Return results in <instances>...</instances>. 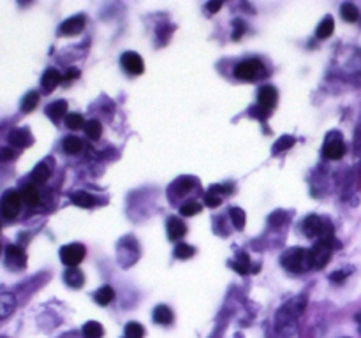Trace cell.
Masks as SVG:
<instances>
[{"label": "cell", "mask_w": 361, "mask_h": 338, "mask_svg": "<svg viewBox=\"0 0 361 338\" xmlns=\"http://www.w3.org/2000/svg\"><path fill=\"white\" fill-rule=\"evenodd\" d=\"M307 306L305 296H296V298L289 299L286 305L280 306V310L275 316V329L279 335L289 338L296 331V321L303 314Z\"/></svg>", "instance_id": "1"}, {"label": "cell", "mask_w": 361, "mask_h": 338, "mask_svg": "<svg viewBox=\"0 0 361 338\" xmlns=\"http://www.w3.org/2000/svg\"><path fill=\"white\" fill-rule=\"evenodd\" d=\"M282 264L286 270L294 271V273H303V271L314 268V256H312V248H289L286 254L282 256Z\"/></svg>", "instance_id": "2"}, {"label": "cell", "mask_w": 361, "mask_h": 338, "mask_svg": "<svg viewBox=\"0 0 361 338\" xmlns=\"http://www.w3.org/2000/svg\"><path fill=\"white\" fill-rule=\"evenodd\" d=\"M21 194H18L16 190L4 192L2 199H0V213H2V217L9 218V220L16 218L21 210Z\"/></svg>", "instance_id": "3"}, {"label": "cell", "mask_w": 361, "mask_h": 338, "mask_svg": "<svg viewBox=\"0 0 361 338\" xmlns=\"http://www.w3.org/2000/svg\"><path fill=\"white\" fill-rule=\"evenodd\" d=\"M264 71V65L259 62V60L252 59V60H243L234 67V76L238 79H243V81H254V79L259 78Z\"/></svg>", "instance_id": "4"}, {"label": "cell", "mask_w": 361, "mask_h": 338, "mask_svg": "<svg viewBox=\"0 0 361 338\" xmlns=\"http://www.w3.org/2000/svg\"><path fill=\"white\" fill-rule=\"evenodd\" d=\"M87 256V248L81 243H69L60 248V259L67 268H76Z\"/></svg>", "instance_id": "5"}, {"label": "cell", "mask_w": 361, "mask_h": 338, "mask_svg": "<svg viewBox=\"0 0 361 338\" xmlns=\"http://www.w3.org/2000/svg\"><path fill=\"white\" fill-rule=\"evenodd\" d=\"M322 153H324V157L329 160H339L344 157L345 145L340 132H329L328 136H326V143H324V148H322Z\"/></svg>", "instance_id": "6"}, {"label": "cell", "mask_w": 361, "mask_h": 338, "mask_svg": "<svg viewBox=\"0 0 361 338\" xmlns=\"http://www.w3.org/2000/svg\"><path fill=\"white\" fill-rule=\"evenodd\" d=\"M276 101H279V92H276L275 87L264 84V87L259 88V92H257V106H261L266 111H271L276 106Z\"/></svg>", "instance_id": "7"}, {"label": "cell", "mask_w": 361, "mask_h": 338, "mask_svg": "<svg viewBox=\"0 0 361 338\" xmlns=\"http://www.w3.org/2000/svg\"><path fill=\"white\" fill-rule=\"evenodd\" d=\"M120 62L124 65L125 71L132 76H140L145 72V62L136 51H125L124 55H122Z\"/></svg>", "instance_id": "8"}, {"label": "cell", "mask_w": 361, "mask_h": 338, "mask_svg": "<svg viewBox=\"0 0 361 338\" xmlns=\"http://www.w3.org/2000/svg\"><path fill=\"white\" fill-rule=\"evenodd\" d=\"M6 263L9 264L13 270H23L26 264V256L23 252L21 247H16V245H9L6 248Z\"/></svg>", "instance_id": "9"}, {"label": "cell", "mask_w": 361, "mask_h": 338, "mask_svg": "<svg viewBox=\"0 0 361 338\" xmlns=\"http://www.w3.org/2000/svg\"><path fill=\"white\" fill-rule=\"evenodd\" d=\"M333 247L328 243H322V241H317L316 247L312 248V256H314V268L316 270H321L328 264L329 257H331Z\"/></svg>", "instance_id": "10"}, {"label": "cell", "mask_w": 361, "mask_h": 338, "mask_svg": "<svg viewBox=\"0 0 361 338\" xmlns=\"http://www.w3.org/2000/svg\"><path fill=\"white\" fill-rule=\"evenodd\" d=\"M83 29H85V18L81 14H78V16H72L69 20H65L60 25L59 34L60 36H78Z\"/></svg>", "instance_id": "11"}, {"label": "cell", "mask_w": 361, "mask_h": 338, "mask_svg": "<svg viewBox=\"0 0 361 338\" xmlns=\"http://www.w3.org/2000/svg\"><path fill=\"white\" fill-rule=\"evenodd\" d=\"M7 139H9V143L13 145V147H18V148H26L34 143V137L29 129H14L13 132L9 134Z\"/></svg>", "instance_id": "12"}, {"label": "cell", "mask_w": 361, "mask_h": 338, "mask_svg": "<svg viewBox=\"0 0 361 338\" xmlns=\"http://www.w3.org/2000/svg\"><path fill=\"white\" fill-rule=\"evenodd\" d=\"M322 229H324V222L317 217V215H309V217L303 220V233L309 238H316L321 236Z\"/></svg>", "instance_id": "13"}, {"label": "cell", "mask_w": 361, "mask_h": 338, "mask_svg": "<svg viewBox=\"0 0 361 338\" xmlns=\"http://www.w3.org/2000/svg\"><path fill=\"white\" fill-rule=\"evenodd\" d=\"M60 81H62V74H60V72L57 71V69L49 67V69H46V72L43 74L41 84H43V88H44L46 94H49V92H53L57 87H59Z\"/></svg>", "instance_id": "14"}, {"label": "cell", "mask_w": 361, "mask_h": 338, "mask_svg": "<svg viewBox=\"0 0 361 338\" xmlns=\"http://www.w3.org/2000/svg\"><path fill=\"white\" fill-rule=\"evenodd\" d=\"M187 233V226L183 224L182 218L178 217H170L168 218V234H170V240L178 241L180 238H183Z\"/></svg>", "instance_id": "15"}, {"label": "cell", "mask_w": 361, "mask_h": 338, "mask_svg": "<svg viewBox=\"0 0 361 338\" xmlns=\"http://www.w3.org/2000/svg\"><path fill=\"white\" fill-rule=\"evenodd\" d=\"M16 308V298L11 293H0V321L7 319Z\"/></svg>", "instance_id": "16"}, {"label": "cell", "mask_w": 361, "mask_h": 338, "mask_svg": "<svg viewBox=\"0 0 361 338\" xmlns=\"http://www.w3.org/2000/svg\"><path fill=\"white\" fill-rule=\"evenodd\" d=\"M64 280L69 287L79 289V287H83V284H85V275H83V271L79 270V268H67L64 273Z\"/></svg>", "instance_id": "17"}, {"label": "cell", "mask_w": 361, "mask_h": 338, "mask_svg": "<svg viewBox=\"0 0 361 338\" xmlns=\"http://www.w3.org/2000/svg\"><path fill=\"white\" fill-rule=\"evenodd\" d=\"M71 201L74 203L76 206H79V208H94L95 205H97V198H94L92 194H88V192H74V194L71 195Z\"/></svg>", "instance_id": "18"}, {"label": "cell", "mask_w": 361, "mask_h": 338, "mask_svg": "<svg viewBox=\"0 0 361 338\" xmlns=\"http://www.w3.org/2000/svg\"><path fill=\"white\" fill-rule=\"evenodd\" d=\"M153 321L157 322V324L160 326H168L173 322V312L170 306L166 305H159L155 306V310H153Z\"/></svg>", "instance_id": "19"}, {"label": "cell", "mask_w": 361, "mask_h": 338, "mask_svg": "<svg viewBox=\"0 0 361 338\" xmlns=\"http://www.w3.org/2000/svg\"><path fill=\"white\" fill-rule=\"evenodd\" d=\"M65 113H67V102L65 101H55L46 107V115H48L53 122H59Z\"/></svg>", "instance_id": "20"}, {"label": "cell", "mask_w": 361, "mask_h": 338, "mask_svg": "<svg viewBox=\"0 0 361 338\" xmlns=\"http://www.w3.org/2000/svg\"><path fill=\"white\" fill-rule=\"evenodd\" d=\"M231 266H233V270L236 271V273H240V275H248L251 273V259H248V256L245 252H241V254H238V257H236V261H233L231 263Z\"/></svg>", "instance_id": "21"}, {"label": "cell", "mask_w": 361, "mask_h": 338, "mask_svg": "<svg viewBox=\"0 0 361 338\" xmlns=\"http://www.w3.org/2000/svg\"><path fill=\"white\" fill-rule=\"evenodd\" d=\"M340 14H342V20L347 21V23H354V21H358V18H359L358 7H356L354 4H351V2L342 4Z\"/></svg>", "instance_id": "22"}, {"label": "cell", "mask_w": 361, "mask_h": 338, "mask_svg": "<svg viewBox=\"0 0 361 338\" xmlns=\"http://www.w3.org/2000/svg\"><path fill=\"white\" fill-rule=\"evenodd\" d=\"M83 335L87 338H102L104 335V328H102L101 322L97 321H88L85 326H83Z\"/></svg>", "instance_id": "23"}, {"label": "cell", "mask_w": 361, "mask_h": 338, "mask_svg": "<svg viewBox=\"0 0 361 338\" xmlns=\"http://www.w3.org/2000/svg\"><path fill=\"white\" fill-rule=\"evenodd\" d=\"M333 29H335L333 18L331 16H326L324 20L319 23V26H317V30H316V36L319 37V39H328V37L333 34Z\"/></svg>", "instance_id": "24"}, {"label": "cell", "mask_w": 361, "mask_h": 338, "mask_svg": "<svg viewBox=\"0 0 361 338\" xmlns=\"http://www.w3.org/2000/svg\"><path fill=\"white\" fill-rule=\"evenodd\" d=\"M94 299L99 303V305L106 306V305H109V303L115 299V291L111 289L109 286H104V287H101L99 291H95Z\"/></svg>", "instance_id": "25"}, {"label": "cell", "mask_w": 361, "mask_h": 338, "mask_svg": "<svg viewBox=\"0 0 361 338\" xmlns=\"http://www.w3.org/2000/svg\"><path fill=\"white\" fill-rule=\"evenodd\" d=\"M21 199L29 206H37V205H39V201H41L39 190H37L34 185H26L25 189H23V192H21Z\"/></svg>", "instance_id": "26"}, {"label": "cell", "mask_w": 361, "mask_h": 338, "mask_svg": "<svg viewBox=\"0 0 361 338\" xmlns=\"http://www.w3.org/2000/svg\"><path fill=\"white\" fill-rule=\"evenodd\" d=\"M194 183H196V180L194 178H190V176H183V178H180V180H176L175 183H173V192L175 194H185L187 190H190L192 187H194Z\"/></svg>", "instance_id": "27"}, {"label": "cell", "mask_w": 361, "mask_h": 338, "mask_svg": "<svg viewBox=\"0 0 361 338\" xmlns=\"http://www.w3.org/2000/svg\"><path fill=\"white\" fill-rule=\"evenodd\" d=\"M37 104H39V94H37V92H29L21 101V111L30 113V111L36 109Z\"/></svg>", "instance_id": "28"}, {"label": "cell", "mask_w": 361, "mask_h": 338, "mask_svg": "<svg viewBox=\"0 0 361 338\" xmlns=\"http://www.w3.org/2000/svg\"><path fill=\"white\" fill-rule=\"evenodd\" d=\"M229 215H231L233 226L238 229V231H241V229L245 228V222H247V215H245V211L234 206V208L229 210Z\"/></svg>", "instance_id": "29"}, {"label": "cell", "mask_w": 361, "mask_h": 338, "mask_svg": "<svg viewBox=\"0 0 361 338\" xmlns=\"http://www.w3.org/2000/svg\"><path fill=\"white\" fill-rule=\"evenodd\" d=\"M85 132L90 139H99L102 134V125L99 120H88L85 124Z\"/></svg>", "instance_id": "30"}, {"label": "cell", "mask_w": 361, "mask_h": 338, "mask_svg": "<svg viewBox=\"0 0 361 338\" xmlns=\"http://www.w3.org/2000/svg\"><path fill=\"white\" fill-rule=\"evenodd\" d=\"M64 150L67 153H79L83 150L81 139H78V137H74V136H67L64 139Z\"/></svg>", "instance_id": "31"}, {"label": "cell", "mask_w": 361, "mask_h": 338, "mask_svg": "<svg viewBox=\"0 0 361 338\" xmlns=\"http://www.w3.org/2000/svg\"><path fill=\"white\" fill-rule=\"evenodd\" d=\"M48 178H49V169L44 162H41L39 166H36V169L32 171V182L34 183H44Z\"/></svg>", "instance_id": "32"}, {"label": "cell", "mask_w": 361, "mask_h": 338, "mask_svg": "<svg viewBox=\"0 0 361 338\" xmlns=\"http://www.w3.org/2000/svg\"><path fill=\"white\" fill-rule=\"evenodd\" d=\"M85 124L87 122L83 120V117L79 113H69L67 118H65V125H67L69 129H72V130L81 129V127H85Z\"/></svg>", "instance_id": "33"}, {"label": "cell", "mask_w": 361, "mask_h": 338, "mask_svg": "<svg viewBox=\"0 0 361 338\" xmlns=\"http://www.w3.org/2000/svg\"><path fill=\"white\" fill-rule=\"evenodd\" d=\"M294 143H296V139H294L293 136H282L279 141H275L273 150H271V152L279 153V152H284V150H289L291 147H294Z\"/></svg>", "instance_id": "34"}, {"label": "cell", "mask_w": 361, "mask_h": 338, "mask_svg": "<svg viewBox=\"0 0 361 338\" xmlns=\"http://www.w3.org/2000/svg\"><path fill=\"white\" fill-rule=\"evenodd\" d=\"M194 254H196V248L187 243H180V245H176V248H175L176 259H190Z\"/></svg>", "instance_id": "35"}, {"label": "cell", "mask_w": 361, "mask_h": 338, "mask_svg": "<svg viewBox=\"0 0 361 338\" xmlns=\"http://www.w3.org/2000/svg\"><path fill=\"white\" fill-rule=\"evenodd\" d=\"M125 336L127 338H143L145 336V328L140 322H129L125 326Z\"/></svg>", "instance_id": "36"}, {"label": "cell", "mask_w": 361, "mask_h": 338, "mask_svg": "<svg viewBox=\"0 0 361 338\" xmlns=\"http://www.w3.org/2000/svg\"><path fill=\"white\" fill-rule=\"evenodd\" d=\"M287 220V215L286 211H273V213L270 215V218H268V222H270L271 228H280V226H284Z\"/></svg>", "instance_id": "37"}, {"label": "cell", "mask_w": 361, "mask_h": 338, "mask_svg": "<svg viewBox=\"0 0 361 338\" xmlns=\"http://www.w3.org/2000/svg\"><path fill=\"white\" fill-rule=\"evenodd\" d=\"M180 211H182L183 217H194V215H198L199 211H201V205L196 201H190L187 203V205H183L182 208H180Z\"/></svg>", "instance_id": "38"}, {"label": "cell", "mask_w": 361, "mask_h": 338, "mask_svg": "<svg viewBox=\"0 0 361 338\" xmlns=\"http://www.w3.org/2000/svg\"><path fill=\"white\" fill-rule=\"evenodd\" d=\"M233 41H238V39H241L243 37V34H245V30H247V25H245V21L243 20H234L233 21Z\"/></svg>", "instance_id": "39"}, {"label": "cell", "mask_w": 361, "mask_h": 338, "mask_svg": "<svg viewBox=\"0 0 361 338\" xmlns=\"http://www.w3.org/2000/svg\"><path fill=\"white\" fill-rule=\"evenodd\" d=\"M205 203H206V206H210V208H217V206H220L222 198L218 194H215V192L208 190L205 195Z\"/></svg>", "instance_id": "40"}, {"label": "cell", "mask_w": 361, "mask_h": 338, "mask_svg": "<svg viewBox=\"0 0 361 338\" xmlns=\"http://www.w3.org/2000/svg\"><path fill=\"white\" fill-rule=\"evenodd\" d=\"M16 159V152L9 147H0V162H9V160Z\"/></svg>", "instance_id": "41"}, {"label": "cell", "mask_w": 361, "mask_h": 338, "mask_svg": "<svg viewBox=\"0 0 361 338\" xmlns=\"http://www.w3.org/2000/svg\"><path fill=\"white\" fill-rule=\"evenodd\" d=\"M210 190L215 192V194H218L220 198H224L226 194H231L234 189H233V185H213V187H210Z\"/></svg>", "instance_id": "42"}, {"label": "cell", "mask_w": 361, "mask_h": 338, "mask_svg": "<svg viewBox=\"0 0 361 338\" xmlns=\"http://www.w3.org/2000/svg\"><path fill=\"white\" fill-rule=\"evenodd\" d=\"M268 115H270V111L263 109L261 106H256V107H252V109H251V117L259 118V120H266Z\"/></svg>", "instance_id": "43"}, {"label": "cell", "mask_w": 361, "mask_h": 338, "mask_svg": "<svg viewBox=\"0 0 361 338\" xmlns=\"http://www.w3.org/2000/svg\"><path fill=\"white\" fill-rule=\"evenodd\" d=\"M78 78H79V69L71 67V69H67V72L62 76V81L69 83V81H72V79H78Z\"/></svg>", "instance_id": "44"}, {"label": "cell", "mask_w": 361, "mask_h": 338, "mask_svg": "<svg viewBox=\"0 0 361 338\" xmlns=\"http://www.w3.org/2000/svg\"><path fill=\"white\" fill-rule=\"evenodd\" d=\"M349 275H351V270H340V271H335V273L329 275V278H331L333 282H344Z\"/></svg>", "instance_id": "45"}, {"label": "cell", "mask_w": 361, "mask_h": 338, "mask_svg": "<svg viewBox=\"0 0 361 338\" xmlns=\"http://www.w3.org/2000/svg\"><path fill=\"white\" fill-rule=\"evenodd\" d=\"M222 7V2L220 0H217V2H210V4H206V11H210V13H217L218 9Z\"/></svg>", "instance_id": "46"}, {"label": "cell", "mask_w": 361, "mask_h": 338, "mask_svg": "<svg viewBox=\"0 0 361 338\" xmlns=\"http://www.w3.org/2000/svg\"><path fill=\"white\" fill-rule=\"evenodd\" d=\"M356 321H358L359 326H361V314H358V316H356Z\"/></svg>", "instance_id": "47"}, {"label": "cell", "mask_w": 361, "mask_h": 338, "mask_svg": "<svg viewBox=\"0 0 361 338\" xmlns=\"http://www.w3.org/2000/svg\"><path fill=\"white\" fill-rule=\"evenodd\" d=\"M0 338H6V336H0Z\"/></svg>", "instance_id": "48"}]
</instances>
